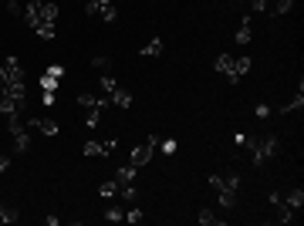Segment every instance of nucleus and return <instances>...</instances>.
<instances>
[{"label":"nucleus","mask_w":304,"mask_h":226,"mask_svg":"<svg viewBox=\"0 0 304 226\" xmlns=\"http://www.w3.org/2000/svg\"><path fill=\"white\" fill-rule=\"evenodd\" d=\"M118 196H122L125 203H135V199H139V189H135V182H129V186H122V189H118Z\"/></svg>","instance_id":"obj_22"},{"label":"nucleus","mask_w":304,"mask_h":226,"mask_svg":"<svg viewBox=\"0 0 304 226\" xmlns=\"http://www.w3.org/2000/svg\"><path fill=\"white\" fill-rule=\"evenodd\" d=\"M24 21H27V27H37V24H54L57 21V4H47V0H27Z\"/></svg>","instance_id":"obj_2"},{"label":"nucleus","mask_w":304,"mask_h":226,"mask_svg":"<svg viewBox=\"0 0 304 226\" xmlns=\"http://www.w3.org/2000/svg\"><path fill=\"white\" fill-rule=\"evenodd\" d=\"M108 102H112L115 108H129V105H132V91H125L122 85H118V88H115L112 95H108Z\"/></svg>","instance_id":"obj_9"},{"label":"nucleus","mask_w":304,"mask_h":226,"mask_svg":"<svg viewBox=\"0 0 304 226\" xmlns=\"http://www.w3.org/2000/svg\"><path fill=\"white\" fill-rule=\"evenodd\" d=\"M250 37H254V34H250V21H247V17H244V27L236 31V44H247Z\"/></svg>","instance_id":"obj_24"},{"label":"nucleus","mask_w":304,"mask_h":226,"mask_svg":"<svg viewBox=\"0 0 304 226\" xmlns=\"http://www.w3.org/2000/svg\"><path fill=\"white\" fill-rule=\"evenodd\" d=\"M7 14H14V17H24V7H21V0H7Z\"/></svg>","instance_id":"obj_30"},{"label":"nucleus","mask_w":304,"mask_h":226,"mask_svg":"<svg viewBox=\"0 0 304 226\" xmlns=\"http://www.w3.org/2000/svg\"><path fill=\"white\" fill-rule=\"evenodd\" d=\"M17 219H21V213H17L14 206L0 203V223H17Z\"/></svg>","instance_id":"obj_14"},{"label":"nucleus","mask_w":304,"mask_h":226,"mask_svg":"<svg viewBox=\"0 0 304 226\" xmlns=\"http://www.w3.org/2000/svg\"><path fill=\"white\" fill-rule=\"evenodd\" d=\"M294 7V0H274V7H270V11L277 14V17H281V14H287Z\"/></svg>","instance_id":"obj_27"},{"label":"nucleus","mask_w":304,"mask_h":226,"mask_svg":"<svg viewBox=\"0 0 304 226\" xmlns=\"http://www.w3.org/2000/svg\"><path fill=\"white\" fill-rule=\"evenodd\" d=\"M270 206H274V219H277V223H291L294 219V209L284 203L281 192H270Z\"/></svg>","instance_id":"obj_6"},{"label":"nucleus","mask_w":304,"mask_h":226,"mask_svg":"<svg viewBox=\"0 0 304 226\" xmlns=\"http://www.w3.org/2000/svg\"><path fill=\"white\" fill-rule=\"evenodd\" d=\"M41 88L44 91H57V78H51V74L44 71V74H41Z\"/></svg>","instance_id":"obj_28"},{"label":"nucleus","mask_w":304,"mask_h":226,"mask_svg":"<svg viewBox=\"0 0 304 226\" xmlns=\"http://www.w3.org/2000/svg\"><path fill=\"white\" fill-rule=\"evenodd\" d=\"M213 68L220 71V74H226V81H230V85L244 81V78H240V71H236V57H230V54H220V57H216V64H213Z\"/></svg>","instance_id":"obj_5"},{"label":"nucleus","mask_w":304,"mask_h":226,"mask_svg":"<svg viewBox=\"0 0 304 226\" xmlns=\"http://www.w3.org/2000/svg\"><path fill=\"white\" fill-rule=\"evenodd\" d=\"M41 105L51 108V105H54V91H44V95H41Z\"/></svg>","instance_id":"obj_36"},{"label":"nucleus","mask_w":304,"mask_h":226,"mask_svg":"<svg viewBox=\"0 0 304 226\" xmlns=\"http://www.w3.org/2000/svg\"><path fill=\"white\" fill-rule=\"evenodd\" d=\"M297 108H304V85H297V95H294L291 102L284 105L281 112H297Z\"/></svg>","instance_id":"obj_11"},{"label":"nucleus","mask_w":304,"mask_h":226,"mask_svg":"<svg viewBox=\"0 0 304 226\" xmlns=\"http://www.w3.org/2000/svg\"><path fill=\"white\" fill-rule=\"evenodd\" d=\"M98 88H101V95H112V91L118 88V81H115L112 74H101V78H98Z\"/></svg>","instance_id":"obj_19"},{"label":"nucleus","mask_w":304,"mask_h":226,"mask_svg":"<svg viewBox=\"0 0 304 226\" xmlns=\"http://www.w3.org/2000/svg\"><path fill=\"white\" fill-rule=\"evenodd\" d=\"M236 71H240V78H244V74L250 71V57H247V54H244V57H236Z\"/></svg>","instance_id":"obj_31"},{"label":"nucleus","mask_w":304,"mask_h":226,"mask_svg":"<svg viewBox=\"0 0 304 226\" xmlns=\"http://www.w3.org/2000/svg\"><path fill=\"white\" fill-rule=\"evenodd\" d=\"M14 148H17V152H27V148H31V135H27V132H14Z\"/></svg>","instance_id":"obj_16"},{"label":"nucleus","mask_w":304,"mask_h":226,"mask_svg":"<svg viewBox=\"0 0 304 226\" xmlns=\"http://www.w3.org/2000/svg\"><path fill=\"white\" fill-rule=\"evenodd\" d=\"M51 78H65V64H51V68H44Z\"/></svg>","instance_id":"obj_32"},{"label":"nucleus","mask_w":304,"mask_h":226,"mask_svg":"<svg viewBox=\"0 0 304 226\" xmlns=\"http://www.w3.org/2000/svg\"><path fill=\"white\" fill-rule=\"evenodd\" d=\"M118 189H122V186H118V182L115 179H108V182H101V196H105V199H115V196H118Z\"/></svg>","instance_id":"obj_18"},{"label":"nucleus","mask_w":304,"mask_h":226,"mask_svg":"<svg viewBox=\"0 0 304 226\" xmlns=\"http://www.w3.org/2000/svg\"><path fill=\"white\" fill-rule=\"evenodd\" d=\"M122 209H118V206H108V209H105V219H108V223H118V219H122Z\"/></svg>","instance_id":"obj_29"},{"label":"nucleus","mask_w":304,"mask_h":226,"mask_svg":"<svg viewBox=\"0 0 304 226\" xmlns=\"http://www.w3.org/2000/svg\"><path fill=\"white\" fill-rule=\"evenodd\" d=\"M159 142H162V152H166V156H176V152H179V142H176V138H159Z\"/></svg>","instance_id":"obj_26"},{"label":"nucleus","mask_w":304,"mask_h":226,"mask_svg":"<svg viewBox=\"0 0 304 226\" xmlns=\"http://www.w3.org/2000/svg\"><path fill=\"white\" fill-rule=\"evenodd\" d=\"M91 68L101 71V74H112V61H108L105 54H98V57H91Z\"/></svg>","instance_id":"obj_17"},{"label":"nucleus","mask_w":304,"mask_h":226,"mask_svg":"<svg viewBox=\"0 0 304 226\" xmlns=\"http://www.w3.org/2000/svg\"><path fill=\"white\" fill-rule=\"evenodd\" d=\"M7 169H11V159H7V156H0V172H7Z\"/></svg>","instance_id":"obj_37"},{"label":"nucleus","mask_w":304,"mask_h":226,"mask_svg":"<svg viewBox=\"0 0 304 226\" xmlns=\"http://www.w3.org/2000/svg\"><path fill=\"white\" fill-rule=\"evenodd\" d=\"M267 7H270V4H267V0H250V11H267Z\"/></svg>","instance_id":"obj_35"},{"label":"nucleus","mask_w":304,"mask_h":226,"mask_svg":"<svg viewBox=\"0 0 304 226\" xmlns=\"http://www.w3.org/2000/svg\"><path fill=\"white\" fill-rule=\"evenodd\" d=\"M85 14H88V17H101L105 24H112L115 17H118L112 0H88V4H85Z\"/></svg>","instance_id":"obj_3"},{"label":"nucleus","mask_w":304,"mask_h":226,"mask_svg":"<svg viewBox=\"0 0 304 226\" xmlns=\"http://www.w3.org/2000/svg\"><path fill=\"white\" fill-rule=\"evenodd\" d=\"M162 54V37H152L146 47H142V57H159Z\"/></svg>","instance_id":"obj_12"},{"label":"nucleus","mask_w":304,"mask_h":226,"mask_svg":"<svg viewBox=\"0 0 304 226\" xmlns=\"http://www.w3.org/2000/svg\"><path fill=\"white\" fill-rule=\"evenodd\" d=\"M125 223H132V226H139L142 223V219H146V213H142V209H139V206L132 203V209H125V216H122Z\"/></svg>","instance_id":"obj_15"},{"label":"nucleus","mask_w":304,"mask_h":226,"mask_svg":"<svg viewBox=\"0 0 304 226\" xmlns=\"http://www.w3.org/2000/svg\"><path fill=\"white\" fill-rule=\"evenodd\" d=\"M34 31H37V37H41V41H54V24H37Z\"/></svg>","instance_id":"obj_23"},{"label":"nucleus","mask_w":304,"mask_h":226,"mask_svg":"<svg viewBox=\"0 0 304 226\" xmlns=\"http://www.w3.org/2000/svg\"><path fill=\"white\" fill-rule=\"evenodd\" d=\"M210 186H213L216 192H220V189H226V182H223V176H216V172H213V176H210Z\"/></svg>","instance_id":"obj_33"},{"label":"nucleus","mask_w":304,"mask_h":226,"mask_svg":"<svg viewBox=\"0 0 304 226\" xmlns=\"http://www.w3.org/2000/svg\"><path fill=\"white\" fill-rule=\"evenodd\" d=\"M115 182H118V186H129V182H135V166H132V162L115 172Z\"/></svg>","instance_id":"obj_10"},{"label":"nucleus","mask_w":304,"mask_h":226,"mask_svg":"<svg viewBox=\"0 0 304 226\" xmlns=\"http://www.w3.org/2000/svg\"><path fill=\"white\" fill-rule=\"evenodd\" d=\"M156 145H159V135H149L146 142H142V145H135V148H132L129 162H132L135 169H139V166H146L149 159H152V152H156Z\"/></svg>","instance_id":"obj_4"},{"label":"nucleus","mask_w":304,"mask_h":226,"mask_svg":"<svg viewBox=\"0 0 304 226\" xmlns=\"http://www.w3.org/2000/svg\"><path fill=\"white\" fill-rule=\"evenodd\" d=\"M244 145L250 148L254 166H264L267 159H274L277 152H281V145H277V135H244Z\"/></svg>","instance_id":"obj_1"},{"label":"nucleus","mask_w":304,"mask_h":226,"mask_svg":"<svg viewBox=\"0 0 304 226\" xmlns=\"http://www.w3.org/2000/svg\"><path fill=\"white\" fill-rule=\"evenodd\" d=\"M98 115H101V108H85V125L95 128V125H98Z\"/></svg>","instance_id":"obj_25"},{"label":"nucleus","mask_w":304,"mask_h":226,"mask_svg":"<svg viewBox=\"0 0 304 226\" xmlns=\"http://www.w3.org/2000/svg\"><path fill=\"white\" fill-rule=\"evenodd\" d=\"M284 203H287V206L294 209V213H297V209L304 206V189H291V192H287V199H284Z\"/></svg>","instance_id":"obj_13"},{"label":"nucleus","mask_w":304,"mask_h":226,"mask_svg":"<svg viewBox=\"0 0 304 226\" xmlns=\"http://www.w3.org/2000/svg\"><path fill=\"white\" fill-rule=\"evenodd\" d=\"M203 226H220V216L213 213V209H200V216H196Z\"/></svg>","instance_id":"obj_20"},{"label":"nucleus","mask_w":304,"mask_h":226,"mask_svg":"<svg viewBox=\"0 0 304 226\" xmlns=\"http://www.w3.org/2000/svg\"><path fill=\"white\" fill-rule=\"evenodd\" d=\"M27 125H31V128H37V132H44V135H57V122H54V118L34 115V118H27Z\"/></svg>","instance_id":"obj_8"},{"label":"nucleus","mask_w":304,"mask_h":226,"mask_svg":"<svg viewBox=\"0 0 304 226\" xmlns=\"http://www.w3.org/2000/svg\"><path fill=\"white\" fill-rule=\"evenodd\" d=\"M233 203H236V189H220V206L233 209Z\"/></svg>","instance_id":"obj_21"},{"label":"nucleus","mask_w":304,"mask_h":226,"mask_svg":"<svg viewBox=\"0 0 304 226\" xmlns=\"http://www.w3.org/2000/svg\"><path fill=\"white\" fill-rule=\"evenodd\" d=\"M24 105H27V98H14V95H4L0 91V112L4 115H21Z\"/></svg>","instance_id":"obj_7"},{"label":"nucleus","mask_w":304,"mask_h":226,"mask_svg":"<svg viewBox=\"0 0 304 226\" xmlns=\"http://www.w3.org/2000/svg\"><path fill=\"white\" fill-rule=\"evenodd\" d=\"M254 115H257L260 122H264V118H267V115H270V105H264V102H260L257 108H254Z\"/></svg>","instance_id":"obj_34"}]
</instances>
